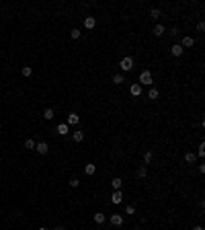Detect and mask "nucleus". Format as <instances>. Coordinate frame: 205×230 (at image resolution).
Masks as SVG:
<instances>
[{
	"instance_id": "f257e3e1",
	"label": "nucleus",
	"mask_w": 205,
	"mask_h": 230,
	"mask_svg": "<svg viewBox=\"0 0 205 230\" xmlns=\"http://www.w3.org/2000/svg\"><path fill=\"white\" fill-rule=\"evenodd\" d=\"M140 86H152V84H154V78H152V72L150 70H142V72H140Z\"/></svg>"
},
{
	"instance_id": "f03ea898",
	"label": "nucleus",
	"mask_w": 205,
	"mask_h": 230,
	"mask_svg": "<svg viewBox=\"0 0 205 230\" xmlns=\"http://www.w3.org/2000/svg\"><path fill=\"white\" fill-rule=\"evenodd\" d=\"M119 68H121V72H129V70H133V58H131V56H125V58L119 62Z\"/></svg>"
},
{
	"instance_id": "7ed1b4c3",
	"label": "nucleus",
	"mask_w": 205,
	"mask_h": 230,
	"mask_svg": "<svg viewBox=\"0 0 205 230\" xmlns=\"http://www.w3.org/2000/svg\"><path fill=\"white\" fill-rule=\"evenodd\" d=\"M121 201H123V193H121V189L113 191V193H111V203H115V206H119Z\"/></svg>"
},
{
	"instance_id": "20e7f679",
	"label": "nucleus",
	"mask_w": 205,
	"mask_h": 230,
	"mask_svg": "<svg viewBox=\"0 0 205 230\" xmlns=\"http://www.w3.org/2000/svg\"><path fill=\"white\" fill-rule=\"evenodd\" d=\"M78 121H80L78 113H68V117H66V123H68V125H78Z\"/></svg>"
},
{
	"instance_id": "39448f33",
	"label": "nucleus",
	"mask_w": 205,
	"mask_h": 230,
	"mask_svg": "<svg viewBox=\"0 0 205 230\" xmlns=\"http://www.w3.org/2000/svg\"><path fill=\"white\" fill-rule=\"evenodd\" d=\"M193 45H195V39H193V37H189V35H185V37H183V41H181V47L187 49V47H193Z\"/></svg>"
},
{
	"instance_id": "423d86ee",
	"label": "nucleus",
	"mask_w": 205,
	"mask_h": 230,
	"mask_svg": "<svg viewBox=\"0 0 205 230\" xmlns=\"http://www.w3.org/2000/svg\"><path fill=\"white\" fill-rule=\"evenodd\" d=\"M55 132H58L60 136H68V134H70V125H68V123H60V125L55 127Z\"/></svg>"
},
{
	"instance_id": "0eeeda50",
	"label": "nucleus",
	"mask_w": 205,
	"mask_h": 230,
	"mask_svg": "<svg viewBox=\"0 0 205 230\" xmlns=\"http://www.w3.org/2000/svg\"><path fill=\"white\" fill-rule=\"evenodd\" d=\"M183 51H185V49L181 47V43H174V45H172V47H170V54L174 56V58H179V56H183Z\"/></svg>"
},
{
	"instance_id": "6e6552de",
	"label": "nucleus",
	"mask_w": 205,
	"mask_h": 230,
	"mask_svg": "<svg viewBox=\"0 0 205 230\" xmlns=\"http://www.w3.org/2000/svg\"><path fill=\"white\" fill-rule=\"evenodd\" d=\"M111 224L113 226H121L123 224V216L121 214H111Z\"/></svg>"
},
{
	"instance_id": "1a4fd4ad",
	"label": "nucleus",
	"mask_w": 205,
	"mask_h": 230,
	"mask_svg": "<svg viewBox=\"0 0 205 230\" xmlns=\"http://www.w3.org/2000/svg\"><path fill=\"white\" fill-rule=\"evenodd\" d=\"M84 27H86V29H94V27H97V19H94V17H86V19H84Z\"/></svg>"
},
{
	"instance_id": "9d476101",
	"label": "nucleus",
	"mask_w": 205,
	"mask_h": 230,
	"mask_svg": "<svg viewBox=\"0 0 205 230\" xmlns=\"http://www.w3.org/2000/svg\"><path fill=\"white\" fill-rule=\"evenodd\" d=\"M84 173H86L88 177H93L94 173H97V164H93V162H88V164H84Z\"/></svg>"
},
{
	"instance_id": "9b49d317",
	"label": "nucleus",
	"mask_w": 205,
	"mask_h": 230,
	"mask_svg": "<svg viewBox=\"0 0 205 230\" xmlns=\"http://www.w3.org/2000/svg\"><path fill=\"white\" fill-rule=\"evenodd\" d=\"M35 150L39 152V154H47L49 148H47V144H45V142H39V144H35Z\"/></svg>"
},
{
	"instance_id": "f8f14e48",
	"label": "nucleus",
	"mask_w": 205,
	"mask_h": 230,
	"mask_svg": "<svg viewBox=\"0 0 205 230\" xmlns=\"http://www.w3.org/2000/svg\"><path fill=\"white\" fill-rule=\"evenodd\" d=\"M129 93L133 95V97H140V95H142V86H140V84H131V88H129Z\"/></svg>"
},
{
	"instance_id": "ddd939ff",
	"label": "nucleus",
	"mask_w": 205,
	"mask_h": 230,
	"mask_svg": "<svg viewBox=\"0 0 205 230\" xmlns=\"http://www.w3.org/2000/svg\"><path fill=\"white\" fill-rule=\"evenodd\" d=\"M158 97H160V91L152 86L150 91H148V99H152V101H154V99H158Z\"/></svg>"
},
{
	"instance_id": "4468645a",
	"label": "nucleus",
	"mask_w": 205,
	"mask_h": 230,
	"mask_svg": "<svg viewBox=\"0 0 205 230\" xmlns=\"http://www.w3.org/2000/svg\"><path fill=\"white\" fill-rule=\"evenodd\" d=\"M72 138H74V142H82V140H84V132L76 130V132H72Z\"/></svg>"
},
{
	"instance_id": "2eb2a0df",
	"label": "nucleus",
	"mask_w": 205,
	"mask_h": 230,
	"mask_svg": "<svg viewBox=\"0 0 205 230\" xmlns=\"http://www.w3.org/2000/svg\"><path fill=\"white\" fill-rule=\"evenodd\" d=\"M121 185H123V181H121V179H119V177H115V179H113V181H111V187H113V189H115V191H117V189H121Z\"/></svg>"
},
{
	"instance_id": "dca6fc26",
	"label": "nucleus",
	"mask_w": 205,
	"mask_h": 230,
	"mask_svg": "<svg viewBox=\"0 0 205 230\" xmlns=\"http://www.w3.org/2000/svg\"><path fill=\"white\" fill-rule=\"evenodd\" d=\"M164 33H166L164 25H156V27H154V35H156V37H160V35H164Z\"/></svg>"
},
{
	"instance_id": "f3484780",
	"label": "nucleus",
	"mask_w": 205,
	"mask_h": 230,
	"mask_svg": "<svg viewBox=\"0 0 205 230\" xmlns=\"http://www.w3.org/2000/svg\"><path fill=\"white\" fill-rule=\"evenodd\" d=\"M43 117L47 119V121H49V119H54V109H51V107H47V109L43 111Z\"/></svg>"
},
{
	"instance_id": "a211bd4d",
	"label": "nucleus",
	"mask_w": 205,
	"mask_h": 230,
	"mask_svg": "<svg viewBox=\"0 0 205 230\" xmlns=\"http://www.w3.org/2000/svg\"><path fill=\"white\" fill-rule=\"evenodd\" d=\"M150 19L158 21V19H160V10H158V8H152V10H150Z\"/></svg>"
},
{
	"instance_id": "6ab92c4d",
	"label": "nucleus",
	"mask_w": 205,
	"mask_h": 230,
	"mask_svg": "<svg viewBox=\"0 0 205 230\" xmlns=\"http://www.w3.org/2000/svg\"><path fill=\"white\" fill-rule=\"evenodd\" d=\"M21 72H23V76H27V78H29L31 74H33V68H31V66H23V70H21Z\"/></svg>"
},
{
	"instance_id": "aec40b11",
	"label": "nucleus",
	"mask_w": 205,
	"mask_h": 230,
	"mask_svg": "<svg viewBox=\"0 0 205 230\" xmlns=\"http://www.w3.org/2000/svg\"><path fill=\"white\" fill-rule=\"evenodd\" d=\"M105 220H107L105 214H94V222H97V224H105Z\"/></svg>"
},
{
	"instance_id": "412c9836",
	"label": "nucleus",
	"mask_w": 205,
	"mask_h": 230,
	"mask_svg": "<svg viewBox=\"0 0 205 230\" xmlns=\"http://www.w3.org/2000/svg\"><path fill=\"white\" fill-rule=\"evenodd\" d=\"M123 80H125V78H123V74H115V76H113V84H121Z\"/></svg>"
},
{
	"instance_id": "4be33fe9",
	"label": "nucleus",
	"mask_w": 205,
	"mask_h": 230,
	"mask_svg": "<svg viewBox=\"0 0 205 230\" xmlns=\"http://www.w3.org/2000/svg\"><path fill=\"white\" fill-rule=\"evenodd\" d=\"M25 148H29V150H35V140H25Z\"/></svg>"
},
{
	"instance_id": "5701e85b",
	"label": "nucleus",
	"mask_w": 205,
	"mask_h": 230,
	"mask_svg": "<svg viewBox=\"0 0 205 230\" xmlns=\"http://www.w3.org/2000/svg\"><path fill=\"white\" fill-rule=\"evenodd\" d=\"M195 158H197V156L193 154V152H187V154H185V160H187V162H195Z\"/></svg>"
},
{
	"instance_id": "b1692460",
	"label": "nucleus",
	"mask_w": 205,
	"mask_h": 230,
	"mask_svg": "<svg viewBox=\"0 0 205 230\" xmlns=\"http://www.w3.org/2000/svg\"><path fill=\"white\" fill-rule=\"evenodd\" d=\"M197 154H199V156H201V158H203V156H205V144H203V142H201V144H199V150H197Z\"/></svg>"
},
{
	"instance_id": "393cba45",
	"label": "nucleus",
	"mask_w": 205,
	"mask_h": 230,
	"mask_svg": "<svg viewBox=\"0 0 205 230\" xmlns=\"http://www.w3.org/2000/svg\"><path fill=\"white\" fill-rule=\"evenodd\" d=\"M70 37H72V39H78V37H80V31L78 29H72V31H70Z\"/></svg>"
},
{
	"instance_id": "a878e982",
	"label": "nucleus",
	"mask_w": 205,
	"mask_h": 230,
	"mask_svg": "<svg viewBox=\"0 0 205 230\" xmlns=\"http://www.w3.org/2000/svg\"><path fill=\"white\" fill-rule=\"evenodd\" d=\"M78 185H80L78 177H72V179H70V187H78Z\"/></svg>"
},
{
	"instance_id": "bb28decb",
	"label": "nucleus",
	"mask_w": 205,
	"mask_h": 230,
	"mask_svg": "<svg viewBox=\"0 0 205 230\" xmlns=\"http://www.w3.org/2000/svg\"><path fill=\"white\" fill-rule=\"evenodd\" d=\"M148 175V169L146 167H140V171H137V177H146Z\"/></svg>"
},
{
	"instance_id": "cd10ccee",
	"label": "nucleus",
	"mask_w": 205,
	"mask_h": 230,
	"mask_svg": "<svg viewBox=\"0 0 205 230\" xmlns=\"http://www.w3.org/2000/svg\"><path fill=\"white\" fill-rule=\"evenodd\" d=\"M197 31H199V33H203V31H205V23H203V21L197 23Z\"/></svg>"
},
{
	"instance_id": "c85d7f7f",
	"label": "nucleus",
	"mask_w": 205,
	"mask_h": 230,
	"mask_svg": "<svg viewBox=\"0 0 205 230\" xmlns=\"http://www.w3.org/2000/svg\"><path fill=\"white\" fill-rule=\"evenodd\" d=\"M144 162H152V152H146V154H144Z\"/></svg>"
},
{
	"instance_id": "c756f323",
	"label": "nucleus",
	"mask_w": 205,
	"mask_h": 230,
	"mask_svg": "<svg viewBox=\"0 0 205 230\" xmlns=\"http://www.w3.org/2000/svg\"><path fill=\"white\" fill-rule=\"evenodd\" d=\"M125 214H136V206H127Z\"/></svg>"
},
{
	"instance_id": "7c9ffc66",
	"label": "nucleus",
	"mask_w": 205,
	"mask_h": 230,
	"mask_svg": "<svg viewBox=\"0 0 205 230\" xmlns=\"http://www.w3.org/2000/svg\"><path fill=\"white\" fill-rule=\"evenodd\" d=\"M193 230H203V226H201V224H197V226H195V228H193Z\"/></svg>"
},
{
	"instance_id": "2f4dec72",
	"label": "nucleus",
	"mask_w": 205,
	"mask_h": 230,
	"mask_svg": "<svg viewBox=\"0 0 205 230\" xmlns=\"http://www.w3.org/2000/svg\"><path fill=\"white\" fill-rule=\"evenodd\" d=\"M54 230H64V226H55V228Z\"/></svg>"
},
{
	"instance_id": "473e14b6",
	"label": "nucleus",
	"mask_w": 205,
	"mask_h": 230,
	"mask_svg": "<svg viewBox=\"0 0 205 230\" xmlns=\"http://www.w3.org/2000/svg\"><path fill=\"white\" fill-rule=\"evenodd\" d=\"M37 230H47V228H45V226H41V228H37Z\"/></svg>"
}]
</instances>
